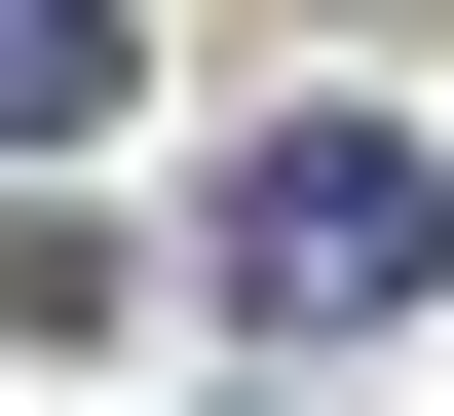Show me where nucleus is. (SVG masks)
<instances>
[{"label":"nucleus","mask_w":454,"mask_h":416,"mask_svg":"<svg viewBox=\"0 0 454 416\" xmlns=\"http://www.w3.org/2000/svg\"><path fill=\"white\" fill-rule=\"evenodd\" d=\"M190 265H227V303H265V341H303V303H417V265H454V190H417V152H379V114H265Z\"/></svg>","instance_id":"obj_1"},{"label":"nucleus","mask_w":454,"mask_h":416,"mask_svg":"<svg viewBox=\"0 0 454 416\" xmlns=\"http://www.w3.org/2000/svg\"><path fill=\"white\" fill-rule=\"evenodd\" d=\"M114 114V0H0V152H76Z\"/></svg>","instance_id":"obj_2"}]
</instances>
